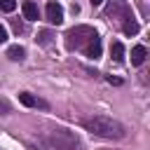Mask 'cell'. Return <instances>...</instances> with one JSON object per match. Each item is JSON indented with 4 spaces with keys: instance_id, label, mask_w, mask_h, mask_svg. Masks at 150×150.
<instances>
[{
    "instance_id": "6da1fadb",
    "label": "cell",
    "mask_w": 150,
    "mask_h": 150,
    "mask_svg": "<svg viewBox=\"0 0 150 150\" xmlns=\"http://www.w3.org/2000/svg\"><path fill=\"white\" fill-rule=\"evenodd\" d=\"M84 129L96 134V136H103V138H122L124 136V127L112 120V117H105V115H94V117H87L84 120Z\"/></svg>"
},
{
    "instance_id": "7a4b0ae2",
    "label": "cell",
    "mask_w": 150,
    "mask_h": 150,
    "mask_svg": "<svg viewBox=\"0 0 150 150\" xmlns=\"http://www.w3.org/2000/svg\"><path fill=\"white\" fill-rule=\"evenodd\" d=\"M94 35H96V30L91 26H75L66 33V47L68 49H82Z\"/></svg>"
},
{
    "instance_id": "3957f363",
    "label": "cell",
    "mask_w": 150,
    "mask_h": 150,
    "mask_svg": "<svg viewBox=\"0 0 150 150\" xmlns=\"http://www.w3.org/2000/svg\"><path fill=\"white\" fill-rule=\"evenodd\" d=\"M52 143L59 148V150H75L77 148V141L73 138V134L70 131H66V129H56V131H52Z\"/></svg>"
},
{
    "instance_id": "277c9868",
    "label": "cell",
    "mask_w": 150,
    "mask_h": 150,
    "mask_svg": "<svg viewBox=\"0 0 150 150\" xmlns=\"http://www.w3.org/2000/svg\"><path fill=\"white\" fill-rule=\"evenodd\" d=\"M45 12H47V21H49V23H56V26L63 23V7H61L56 0L47 2V9H45Z\"/></svg>"
},
{
    "instance_id": "5b68a950",
    "label": "cell",
    "mask_w": 150,
    "mask_h": 150,
    "mask_svg": "<svg viewBox=\"0 0 150 150\" xmlns=\"http://www.w3.org/2000/svg\"><path fill=\"white\" fill-rule=\"evenodd\" d=\"M82 49H84V54H87L89 59H101V38H98V35H94V38H91Z\"/></svg>"
},
{
    "instance_id": "8992f818",
    "label": "cell",
    "mask_w": 150,
    "mask_h": 150,
    "mask_svg": "<svg viewBox=\"0 0 150 150\" xmlns=\"http://www.w3.org/2000/svg\"><path fill=\"white\" fill-rule=\"evenodd\" d=\"M21 12H23V16H26L28 21H35V19H38V5H35L33 0H23V2H21Z\"/></svg>"
},
{
    "instance_id": "52a82bcc",
    "label": "cell",
    "mask_w": 150,
    "mask_h": 150,
    "mask_svg": "<svg viewBox=\"0 0 150 150\" xmlns=\"http://www.w3.org/2000/svg\"><path fill=\"white\" fill-rule=\"evenodd\" d=\"M145 56H148V52H145L143 45H136V47L131 49V63H134V66H141V63L145 61Z\"/></svg>"
},
{
    "instance_id": "ba28073f",
    "label": "cell",
    "mask_w": 150,
    "mask_h": 150,
    "mask_svg": "<svg viewBox=\"0 0 150 150\" xmlns=\"http://www.w3.org/2000/svg\"><path fill=\"white\" fill-rule=\"evenodd\" d=\"M110 56H112V61L120 63V61L124 59V45H122V42H112V45H110Z\"/></svg>"
},
{
    "instance_id": "9c48e42d",
    "label": "cell",
    "mask_w": 150,
    "mask_h": 150,
    "mask_svg": "<svg viewBox=\"0 0 150 150\" xmlns=\"http://www.w3.org/2000/svg\"><path fill=\"white\" fill-rule=\"evenodd\" d=\"M19 101H21L26 108H33V105H45V103H40L35 96H30L28 91H21V94H19Z\"/></svg>"
},
{
    "instance_id": "30bf717a",
    "label": "cell",
    "mask_w": 150,
    "mask_h": 150,
    "mask_svg": "<svg viewBox=\"0 0 150 150\" xmlns=\"http://www.w3.org/2000/svg\"><path fill=\"white\" fill-rule=\"evenodd\" d=\"M23 54H26V52H23V47H21V45H12V47L7 49V56H9L12 61H21V59H23Z\"/></svg>"
},
{
    "instance_id": "8fae6325",
    "label": "cell",
    "mask_w": 150,
    "mask_h": 150,
    "mask_svg": "<svg viewBox=\"0 0 150 150\" xmlns=\"http://www.w3.org/2000/svg\"><path fill=\"white\" fill-rule=\"evenodd\" d=\"M122 30H124V35H136V33H138V23H136L134 19H127L124 26H122Z\"/></svg>"
},
{
    "instance_id": "7c38bea8",
    "label": "cell",
    "mask_w": 150,
    "mask_h": 150,
    "mask_svg": "<svg viewBox=\"0 0 150 150\" xmlns=\"http://www.w3.org/2000/svg\"><path fill=\"white\" fill-rule=\"evenodd\" d=\"M0 9L2 12H14L16 9V0H0Z\"/></svg>"
},
{
    "instance_id": "4fadbf2b",
    "label": "cell",
    "mask_w": 150,
    "mask_h": 150,
    "mask_svg": "<svg viewBox=\"0 0 150 150\" xmlns=\"http://www.w3.org/2000/svg\"><path fill=\"white\" fill-rule=\"evenodd\" d=\"M38 40H40V45H49V42H52V33H49V30H42Z\"/></svg>"
},
{
    "instance_id": "5bb4252c",
    "label": "cell",
    "mask_w": 150,
    "mask_h": 150,
    "mask_svg": "<svg viewBox=\"0 0 150 150\" xmlns=\"http://www.w3.org/2000/svg\"><path fill=\"white\" fill-rule=\"evenodd\" d=\"M2 42H7V28L0 23V45H2Z\"/></svg>"
},
{
    "instance_id": "9a60e30c",
    "label": "cell",
    "mask_w": 150,
    "mask_h": 150,
    "mask_svg": "<svg viewBox=\"0 0 150 150\" xmlns=\"http://www.w3.org/2000/svg\"><path fill=\"white\" fill-rule=\"evenodd\" d=\"M108 82H110V84H120V80H117V77H112V75H108Z\"/></svg>"
},
{
    "instance_id": "2e32d148",
    "label": "cell",
    "mask_w": 150,
    "mask_h": 150,
    "mask_svg": "<svg viewBox=\"0 0 150 150\" xmlns=\"http://www.w3.org/2000/svg\"><path fill=\"white\" fill-rule=\"evenodd\" d=\"M89 2H91V5H101L103 0H89Z\"/></svg>"
}]
</instances>
